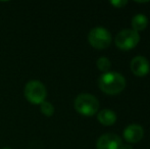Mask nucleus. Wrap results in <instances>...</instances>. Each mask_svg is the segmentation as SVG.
<instances>
[{
    "instance_id": "7ed1b4c3",
    "label": "nucleus",
    "mask_w": 150,
    "mask_h": 149,
    "mask_svg": "<svg viewBox=\"0 0 150 149\" xmlns=\"http://www.w3.org/2000/svg\"><path fill=\"white\" fill-rule=\"evenodd\" d=\"M25 97L33 104H41L45 101L47 96V90L44 84L38 80H31L25 86Z\"/></svg>"
},
{
    "instance_id": "20e7f679",
    "label": "nucleus",
    "mask_w": 150,
    "mask_h": 149,
    "mask_svg": "<svg viewBox=\"0 0 150 149\" xmlns=\"http://www.w3.org/2000/svg\"><path fill=\"white\" fill-rule=\"evenodd\" d=\"M88 41L92 47L96 49L107 48L111 43V35L108 30L102 27L92 29L88 35Z\"/></svg>"
},
{
    "instance_id": "9d476101",
    "label": "nucleus",
    "mask_w": 150,
    "mask_h": 149,
    "mask_svg": "<svg viewBox=\"0 0 150 149\" xmlns=\"http://www.w3.org/2000/svg\"><path fill=\"white\" fill-rule=\"evenodd\" d=\"M147 25H148V20H147L146 16L142 13H138L134 16L132 18V27L133 30L139 32V31H143L146 29Z\"/></svg>"
},
{
    "instance_id": "0eeeda50",
    "label": "nucleus",
    "mask_w": 150,
    "mask_h": 149,
    "mask_svg": "<svg viewBox=\"0 0 150 149\" xmlns=\"http://www.w3.org/2000/svg\"><path fill=\"white\" fill-rule=\"evenodd\" d=\"M131 71L135 76L144 77L149 73L150 64L146 57L142 55H137L131 61Z\"/></svg>"
},
{
    "instance_id": "f257e3e1",
    "label": "nucleus",
    "mask_w": 150,
    "mask_h": 149,
    "mask_svg": "<svg viewBox=\"0 0 150 149\" xmlns=\"http://www.w3.org/2000/svg\"><path fill=\"white\" fill-rule=\"evenodd\" d=\"M99 88L108 95L119 94L126 88L127 82L125 77L117 72H107L100 76L98 80Z\"/></svg>"
},
{
    "instance_id": "2eb2a0df",
    "label": "nucleus",
    "mask_w": 150,
    "mask_h": 149,
    "mask_svg": "<svg viewBox=\"0 0 150 149\" xmlns=\"http://www.w3.org/2000/svg\"><path fill=\"white\" fill-rule=\"evenodd\" d=\"M2 149H11L10 147H4V148H2Z\"/></svg>"
},
{
    "instance_id": "423d86ee",
    "label": "nucleus",
    "mask_w": 150,
    "mask_h": 149,
    "mask_svg": "<svg viewBox=\"0 0 150 149\" xmlns=\"http://www.w3.org/2000/svg\"><path fill=\"white\" fill-rule=\"evenodd\" d=\"M122 142L117 135L112 133L103 134L97 140V149H122Z\"/></svg>"
},
{
    "instance_id": "f03ea898",
    "label": "nucleus",
    "mask_w": 150,
    "mask_h": 149,
    "mask_svg": "<svg viewBox=\"0 0 150 149\" xmlns=\"http://www.w3.org/2000/svg\"><path fill=\"white\" fill-rule=\"evenodd\" d=\"M75 109L84 117H92L99 109V101L94 95L82 93L75 99Z\"/></svg>"
},
{
    "instance_id": "39448f33",
    "label": "nucleus",
    "mask_w": 150,
    "mask_h": 149,
    "mask_svg": "<svg viewBox=\"0 0 150 149\" xmlns=\"http://www.w3.org/2000/svg\"><path fill=\"white\" fill-rule=\"evenodd\" d=\"M140 35L133 29H125L117 33L115 37V45L122 50H131L138 45Z\"/></svg>"
},
{
    "instance_id": "1a4fd4ad",
    "label": "nucleus",
    "mask_w": 150,
    "mask_h": 149,
    "mask_svg": "<svg viewBox=\"0 0 150 149\" xmlns=\"http://www.w3.org/2000/svg\"><path fill=\"white\" fill-rule=\"evenodd\" d=\"M98 121L103 126H111L117 121V114L111 109H102L97 114Z\"/></svg>"
},
{
    "instance_id": "4468645a",
    "label": "nucleus",
    "mask_w": 150,
    "mask_h": 149,
    "mask_svg": "<svg viewBox=\"0 0 150 149\" xmlns=\"http://www.w3.org/2000/svg\"><path fill=\"white\" fill-rule=\"evenodd\" d=\"M122 149H132V146H130V145H124V144H122Z\"/></svg>"
},
{
    "instance_id": "9b49d317",
    "label": "nucleus",
    "mask_w": 150,
    "mask_h": 149,
    "mask_svg": "<svg viewBox=\"0 0 150 149\" xmlns=\"http://www.w3.org/2000/svg\"><path fill=\"white\" fill-rule=\"evenodd\" d=\"M96 66H97V68L101 71V72L107 73L109 68H110V66H111V62L107 57L102 56V57H99L98 59H97Z\"/></svg>"
},
{
    "instance_id": "ddd939ff",
    "label": "nucleus",
    "mask_w": 150,
    "mask_h": 149,
    "mask_svg": "<svg viewBox=\"0 0 150 149\" xmlns=\"http://www.w3.org/2000/svg\"><path fill=\"white\" fill-rule=\"evenodd\" d=\"M109 3L117 8H122L126 4H128V1L127 0H111V1H109Z\"/></svg>"
},
{
    "instance_id": "f8f14e48",
    "label": "nucleus",
    "mask_w": 150,
    "mask_h": 149,
    "mask_svg": "<svg viewBox=\"0 0 150 149\" xmlns=\"http://www.w3.org/2000/svg\"><path fill=\"white\" fill-rule=\"evenodd\" d=\"M40 110L45 117H52L54 113V106L50 102L43 101L40 104Z\"/></svg>"
},
{
    "instance_id": "6e6552de",
    "label": "nucleus",
    "mask_w": 150,
    "mask_h": 149,
    "mask_svg": "<svg viewBox=\"0 0 150 149\" xmlns=\"http://www.w3.org/2000/svg\"><path fill=\"white\" fill-rule=\"evenodd\" d=\"M144 137V129L140 125H129L124 131V138L129 143H138Z\"/></svg>"
}]
</instances>
